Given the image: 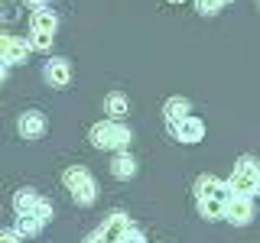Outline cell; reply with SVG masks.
<instances>
[{"label":"cell","instance_id":"5bb4252c","mask_svg":"<svg viewBox=\"0 0 260 243\" xmlns=\"http://www.w3.org/2000/svg\"><path fill=\"white\" fill-rule=\"evenodd\" d=\"M111 175L117 178V182H130V178L137 175V162L130 152H114L111 159Z\"/></svg>","mask_w":260,"mask_h":243},{"label":"cell","instance_id":"7402d4cb","mask_svg":"<svg viewBox=\"0 0 260 243\" xmlns=\"http://www.w3.org/2000/svg\"><path fill=\"white\" fill-rule=\"evenodd\" d=\"M26 4H32V7H36V10H39V7H46L49 0H26Z\"/></svg>","mask_w":260,"mask_h":243},{"label":"cell","instance_id":"ac0fdd59","mask_svg":"<svg viewBox=\"0 0 260 243\" xmlns=\"http://www.w3.org/2000/svg\"><path fill=\"white\" fill-rule=\"evenodd\" d=\"M26 43H29V49H36V52H46V49H52V36H39V32H29Z\"/></svg>","mask_w":260,"mask_h":243},{"label":"cell","instance_id":"9a60e30c","mask_svg":"<svg viewBox=\"0 0 260 243\" xmlns=\"http://www.w3.org/2000/svg\"><path fill=\"white\" fill-rule=\"evenodd\" d=\"M104 113H108V120H120L124 124V117L130 113V104H127V97L120 94V91H114L104 97Z\"/></svg>","mask_w":260,"mask_h":243},{"label":"cell","instance_id":"30bf717a","mask_svg":"<svg viewBox=\"0 0 260 243\" xmlns=\"http://www.w3.org/2000/svg\"><path fill=\"white\" fill-rule=\"evenodd\" d=\"M46 113L43 110H23L20 117H16V133L23 136V140H39V136L46 133Z\"/></svg>","mask_w":260,"mask_h":243},{"label":"cell","instance_id":"e0dca14e","mask_svg":"<svg viewBox=\"0 0 260 243\" xmlns=\"http://www.w3.org/2000/svg\"><path fill=\"white\" fill-rule=\"evenodd\" d=\"M224 4H231V0H195V10H199L202 16H215Z\"/></svg>","mask_w":260,"mask_h":243},{"label":"cell","instance_id":"6da1fadb","mask_svg":"<svg viewBox=\"0 0 260 243\" xmlns=\"http://www.w3.org/2000/svg\"><path fill=\"white\" fill-rule=\"evenodd\" d=\"M231 185L221 182L215 175H199L195 178V208L205 221H224V211H228V201H231Z\"/></svg>","mask_w":260,"mask_h":243},{"label":"cell","instance_id":"2e32d148","mask_svg":"<svg viewBox=\"0 0 260 243\" xmlns=\"http://www.w3.org/2000/svg\"><path fill=\"white\" fill-rule=\"evenodd\" d=\"M13 227H16V230H20V237L26 240V237H36V233L43 230L46 224L39 221V217H29V214H16V224H13Z\"/></svg>","mask_w":260,"mask_h":243},{"label":"cell","instance_id":"7a4b0ae2","mask_svg":"<svg viewBox=\"0 0 260 243\" xmlns=\"http://www.w3.org/2000/svg\"><path fill=\"white\" fill-rule=\"evenodd\" d=\"M88 140H91L94 149H108V152H127L134 133L120 124V120H98V124L88 130Z\"/></svg>","mask_w":260,"mask_h":243},{"label":"cell","instance_id":"7c38bea8","mask_svg":"<svg viewBox=\"0 0 260 243\" xmlns=\"http://www.w3.org/2000/svg\"><path fill=\"white\" fill-rule=\"evenodd\" d=\"M55 29H59V16H55L52 10H46V7L32 10V16H29V32H39V36H52L55 39Z\"/></svg>","mask_w":260,"mask_h":243},{"label":"cell","instance_id":"d6986e66","mask_svg":"<svg viewBox=\"0 0 260 243\" xmlns=\"http://www.w3.org/2000/svg\"><path fill=\"white\" fill-rule=\"evenodd\" d=\"M0 243H23V237H20V230H16V227H7V230L0 233Z\"/></svg>","mask_w":260,"mask_h":243},{"label":"cell","instance_id":"8fae6325","mask_svg":"<svg viewBox=\"0 0 260 243\" xmlns=\"http://www.w3.org/2000/svg\"><path fill=\"white\" fill-rule=\"evenodd\" d=\"M43 78H46L49 88H69V81H72V65H69V59H49L43 65Z\"/></svg>","mask_w":260,"mask_h":243},{"label":"cell","instance_id":"ffe728a7","mask_svg":"<svg viewBox=\"0 0 260 243\" xmlns=\"http://www.w3.org/2000/svg\"><path fill=\"white\" fill-rule=\"evenodd\" d=\"M4 4V20H16V0H0Z\"/></svg>","mask_w":260,"mask_h":243},{"label":"cell","instance_id":"5b68a950","mask_svg":"<svg viewBox=\"0 0 260 243\" xmlns=\"http://www.w3.org/2000/svg\"><path fill=\"white\" fill-rule=\"evenodd\" d=\"M130 230H134V221H130L124 211H111V214L104 217V224L98 227L85 243H124V237Z\"/></svg>","mask_w":260,"mask_h":243},{"label":"cell","instance_id":"52a82bcc","mask_svg":"<svg viewBox=\"0 0 260 243\" xmlns=\"http://www.w3.org/2000/svg\"><path fill=\"white\" fill-rule=\"evenodd\" d=\"M169 136H173L176 143H185V146H195V143H202L205 140V124H202L199 117H182L179 124H169Z\"/></svg>","mask_w":260,"mask_h":243},{"label":"cell","instance_id":"277c9868","mask_svg":"<svg viewBox=\"0 0 260 243\" xmlns=\"http://www.w3.org/2000/svg\"><path fill=\"white\" fill-rule=\"evenodd\" d=\"M228 185H231L234 194H247V198H254L260 194V166L254 156H241L234 162V172L228 175Z\"/></svg>","mask_w":260,"mask_h":243},{"label":"cell","instance_id":"4fadbf2b","mask_svg":"<svg viewBox=\"0 0 260 243\" xmlns=\"http://www.w3.org/2000/svg\"><path fill=\"white\" fill-rule=\"evenodd\" d=\"M189 110H192V101L182 97V94H176V97H169V101L162 104V120H166V127L179 124L182 117H189Z\"/></svg>","mask_w":260,"mask_h":243},{"label":"cell","instance_id":"ba28073f","mask_svg":"<svg viewBox=\"0 0 260 243\" xmlns=\"http://www.w3.org/2000/svg\"><path fill=\"white\" fill-rule=\"evenodd\" d=\"M26 55H29V43H26V39L10 36V32L0 36V62H4V65H10V68H13V65H23Z\"/></svg>","mask_w":260,"mask_h":243},{"label":"cell","instance_id":"9c48e42d","mask_svg":"<svg viewBox=\"0 0 260 243\" xmlns=\"http://www.w3.org/2000/svg\"><path fill=\"white\" fill-rule=\"evenodd\" d=\"M224 221L234 224V227H247L254 221V198H247V194H231L228 211H224Z\"/></svg>","mask_w":260,"mask_h":243},{"label":"cell","instance_id":"603a6c76","mask_svg":"<svg viewBox=\"0 0 260 243\" xmlns=\"http://www.w3.org/2000/svg\"><path fill=\"white\" fill-rule=\"evenodd\" d=\"M166 4H185V0H166Z\"/></svg>","mask_w":260,"mask_h":243},{"label":"cell","instance_id":"8992f818","mask_svg":"<svg viewBox=\"0 0 260 243\" xmlns=\"http://www.w3.org/2000/svg\"><path fill=\"white\" fill-rule=\"evenodd\" d=\"M13 211L16 214H29V217H39L43 224L52 221V205L43 198L39 191H32V188H20L13 194Z\"/></svg>","mask_w":260,"mask_h":243},{"label":"cell","instance_id":"3957f363","mask_svg":"<svg viewBox=\"0 0 260 243\" xmlns=\"http://www.w3.org/2000/svg\"><path fill=\"white\" fill-rule=\"evenodd\" d=\"M62 185L69 188L72 201L81 205V208H88V205H94V201H98V182H94V175L88 172L85 166H69L62 172Z\"/></svg>","mask_w":260,"mask_h":243},{"label":"cell","instance_id":"44dd1931","mask_svg":"<svg viewBox=\"0 0 260 243\" xmlns=\"http://www.w3.org/2000/svg\"><path fill=\"white\" fill-rule=\"evenodd\" d=\"M124 243H146V237H143V233H140V230L134 227V230H130L127 237H124Z\"/></svg>","mask_w":260,"mask_h":243}]
</instances>
